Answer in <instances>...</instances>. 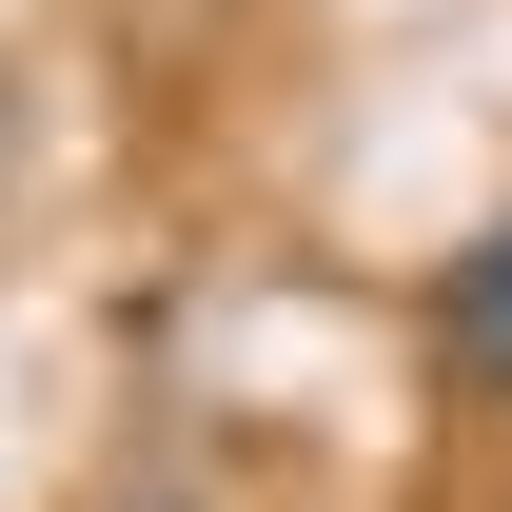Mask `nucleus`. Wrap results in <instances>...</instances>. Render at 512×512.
<instances>
[{"label": "nucleus", "instance_id": "f257e3e1", "mask_svg": "<svg viewBox=\"0 0 512 512\" xmlns=\"http://www.w3.org/2000/svg\"><path fill=\"white\" fill-rule=\"evenodd\" d=\"M434 375L473 394V414H512V197L434 256Z\"/></svg>", "mask_w": 512, "mask_h": 512}, {"label": "nucleus", "instance_id": "f03ea898", "mask_svg": "<svg viewBox=\"0 0 512 512\" xmlns=\"http://www.w3.org/2000/svg\"><path fill=\"white\" fill-rule=\"evenodd\" d=\"M0 158H20V79H0Z\"/></svg>", "mask_w": 512, "mask_h": 512}]
</instances>
